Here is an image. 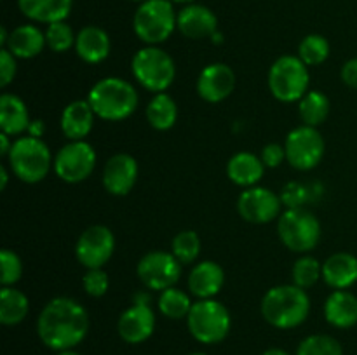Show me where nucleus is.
Instances as JSON below:
<instances>
[{"label":"nucleus","mask_w":357,"mask_h":355,"mask_svg":"<svg viewBox=\"0 0 357 355\" xmlns=\"http://www.w3.org/2000/svg\"><path fill=\"white\" fill-rule=\"evenodd\" d=\"M89 331V315L79 301L66 296L51 299L37 319V334L54 352L72 350Z\"/></svg>","instance_id":"1"},{"label":"nucleus","mask_w":357,"mask_h":355,"mask_svg":"<svg viewBox=\"0 0 357 355\" xmlns=\"http://www.w3.org/2000/svg\"><path fill=\"white\" fill-rule=\"evenodd\" d=\"M261 315L278 329L302 326L310 313V298L305 289L295 284L275 285L261 299Z\"/></svg>","instance_id":"2"},{"label":"nucleus","mask_w":357,"mask_h":355,"mask_svg":"<svg viewBox=\"0 0 357 355\" xmlns=\"http://www.w3.org/2000/svg\"><path fill=\"white\" fill-rule=\"evenodd\" d=\"M87 101L96 117L108 122H119L131 117L138 108V93L135 86L119 77L101 79L91 87Z\"/></svg>","instance_id":"3"},{"label":"nucleus","mask_w":357,"mask_h":355,"mask_svg":"<svg viewBox=\"0 0 357 355\" xmlns=\"http://www.w3.org/2000/svg\"><path fill=\"white\" fill-rule=\"evenodd\" d=\"M7 159L14 176L30 184L44 180L51 166H54L49 146L40 138L33 136H21L13 141Z\"/></svg>","instance_id":"4"},{"label":"nucleus","mask_w":357,"mask_h":355,"mask_svg":"<svg viewBox=\"0 0 357 355\" xmlns=\"http://www.w3.org/2000/svg\"><path fill=\"white\" fill-rule=\"evenodd\" d=\"M309 66L298 56H281L268 70V89L282 103L302 100L309 93Z\"/></svg>","instance_id":"5"},{"label":"nucleus","mask_w":357,"mask_h":355,"mask_svg":"<svg viewBox=\"0 0 357 355\" xmlns=\"http://www.w3.org/2000/svg\"><path fill=\"white\" fill-rule=\"evenodd\" d=\"M178 14L174 13L171 0H146L139 3L132 17L136 37L146 45L166 42L176 30Z\"/></svg>","instance_id":"6"},{"label":"nucleus","mask_w":357,"mask_h":355,"mask_svg":"<svg viewBox=\"0 0 357 355\" xmlns=\"http://www.w3.org/2000/svg\"><path fill=\"white\" fill-rule=\"evenodd\" d=\"M187 327L199 343L216 345L229 336L232 319L223 303L216 301L215 298L199 299L192 305Z\"/></svg>","instance_id":"7"},{"label":"nucleus","mask_w":357,"mask_h":355,"mask_svg":"<svg viewBox=\"0 0 357 355\" xmlns=\"http://www.w3.org/2000/svg\"><path fill=\"white\" fill-rule=\"evenodd\" d=\"M131 70L139 86L150 93H164L176 77V66L173 58L157 45H146L139 49L131 61Z\"/></svg>","instance_id":"8"},{"label":"nucleus","mask_w":357,"mask_h":355,"mask_svg":"<svg viewBox=\"0 0 357 355\" xmlns=\"http://www.w3.org/2000/svg\"><path fill=\"white\" fill-rule=\"evenodd\" d=\"M278 233L281 242L293 253H309L321 239V223L305 207L286 209L279 216Z\"/></svg>","instance_id":"9"},{"label":"nucleus","mask_w":357,"mask_h":355,"mask_svg":"<svg viewBox=\"0 0 357 355\" xmlns=\"http://www.w3.org/2000/svg\"><path fill=\"white\" fill-rule=\"evenodd\" d=\"M96 167V152L86 141H70L54 157V173L61 181L70 184L80 183L93 174Z\"/></svg>","instance_id":"10"},{"label":"nucleus","mask_w":357,"mask_h":355,"mask_svg":"<svg viewBox=\"0 0 357 355\" xmlns=\"http://www.w3.org/2000/svg\"><path fill=\"white\" fill-rule=\"evenodd\" d=\"M324 139L317 127L300 125L286 136V160L298 171H310L324 157Z\"/></svg>","instance_id":"11"},{"label":"nucleus","mask_w":357,"mask_h":355,"mask_svg":"<svg viewBox=\"0 0 357 355\" xmlns=\"http://www.w3.org/2000/svg\"><path fill=\"white\" fill-rule=\"evenodd\" d=\"M136 274L142 284L152 291H164L174 287L181 275V263L173 253L152 251L139 260Z\"/></svg>","instance_id":"12"},{"label":"nucleus","mask_w":357,"mask_h":355,"mask_svg":"<svg viewBox=\"0 0 357 355\" xmlns=\"http://www.w3.org/2000/svg\"><path fill=\"white\" fill-rule=\"evenodd\" d=\"M115 251V237L105 225H93L80 233L75 246V256L82 267L103 268Z\"/></svg>","instance_id":"13"},{"label":"nucleus","mask_w":357,"mask_h":355,"mask_svg":"<svg viewBox=\"0 0 357 355\" xmlns=\"http://www.w3.org/2000/svg\"><path fill=\"white\" fill-rule=\"evenodd\" d=\"M281 207V197L264 187L246 188L237 198V211L241 218L255 225H264L278 219L282 214Z\"/></svg>","instance_id":"14"},{"label":"nucleus","mask_w":357,"mask_h":355,"mask_svg":"<svg viewBox=\"0 0 357 355\" xmlns=\"http://www.w3.org/2000/svg\"><path fill=\"white\" fill-rule=\"evenodd\" d=\"M236 89V73L225 63H211L197 79V94L208 103L227 100Z\"/></svg>","instance_id":"15"},{"label":"nucleus","mask_w":357,"mask_h":355,"mask_svg":"<svg viewBox=\"0 0 357 355\" xmlns=\"http://www.w3.org/2000/svg\"><path fill=\"white\" fill-rule=\"evenodd\" d=\"M138 181V162L129 153L110 157L103 167V187L115 197H124Z\"/></svg>","instance_id":"16"},{"label":"nucleus","mask_w":357,"mask_h":355,"mask_svg":"<svg viewBox=\"0 0 357 355\" xmlns=\"http://www.w3.org/2000/svg\"><path fill=\"white\" fill-rule=\"evenodd\" d=\"M119 336L129 345H139L155 331V313L150 305L135 303L121 313L117 322Z\"/></svg>","instance_id":"17"},{"label":"nucleus","mask_w":357,"mask_h":355,"mask_svg":"<svg viewBox=\"0 0 357 355\" xmlns=\"http://www.w3.org/2000/svg\"><path fill=\"white\" fill-rule=\"evenodd\" d=\"M176 26L187 38L201 40L216 33L218 19L209 7L201 6V3H188L178 13Z\"/></svg>","instance_id":"18"},{"label":"nucleus","mask_w":357,"mask_h":355,"mask_svg":"<svg viewBox=\"0 0 357 355\" xmlns=\"http://www.w3.org/2000/svg\"><path fill=\"white\" fill-rule=\"evenodd\" d=\"M225 271L216 261H201L188 275V289L199 299H211L222 291Z\"/></svg>","instance_id":"19"},{"label":"nucleus","mask_w":357,"mask_h":355,"mask_svg":"<svg viewBox=\"0 0 357 355\" xmlns=\"http://www.w3.org/2000/svg\"><path fill=\"white\" fill-rule=\"evenodd\" d=\"M94 117L96 113L87 100H77L66 104L61 113V131L65 138L70 141L86 139V136L93 131Z\"/></svg>","instance_id":"20"},{"label":"nucleus","mask_w":357,"mask_h":355,"mask_svg":"<svg viewBox=\"0 0 357 355\" xmlns=\"http://www.w3.org/2000/svg\"><path fill=\"white\" fill-rule=\"evenodd\" d=\"M110 37L103 28L89 24L77 33L75 51L79 58L89 65H98V63L105 61L110 54Z\"/></svg>","instance_id":"21"},{"label":"nucleus","mask_w":357,"mask_h":355,"mask_svg":"<svg viewBox=\"0 0 357 355\" xmlns=\"http://www.w3.org/2000/svg\"><path fill=\"white\" fill-rule=\"evenodd\" d=\"M324 317L328 324L338 329L354 327L357 324V296L347 289L333 291L324 303Z\"/></svg>","instance_id":"22"},{"label":"nucleus","mask_w":357,"mask_h":355,"mask_svg":"<svg viewBox=\"0 0 357 355\" xmlns=\"http://www.w3.org/2000/svg\"><path fill=\"white\" fill-rule=\"evenodd\" d=\"M323 281L335 291L349 289L357 282V258L351 253H335L323 263Z\"/></svg>","instance_id":"23"},{"label":"nucleus","mask_w":357,"mask_h":355,"mask_svg":"<svg viewBox=\"0 0 357 355\" xmlns=\"http://www.w3.org/2000/svg\"><path fill=\"white\" fill-rule=\"evenodd\" d=\"M45 33L35 24H21L14 28L7 38L6 49L20 59H31L45 47Z\"/></svg>","instance_id":"24"},{"label":"nucleus","mask_w":357,"mask_h":355,"mask_svg":"<svg viewBox=\"0 0 357 355\" xmlns=\"http://www.w3.org/2000/svg\"><path fill=\"white\" fill-rule=\"evenodd\" d=\"M26 103L16 94L6 93L0 97V129L9 136H20L30 127Z\"/></svg>","instance_id":"25"},{"label":"nucleus","mask_w":357,"mask_h":355,"mask_svg":"<svg viewBox=\"0 0 357 355\" xmlns=\"http://www.w3.org/2000/svg\"><path fill=\"white\" fill-rule=\"evenodd\" d=\"M73 0H17V7L28 19L51 24L65 21L72 13Z\"/></svg>","instance_id":"26"},{"label":"nucleus","mask_w":357,"mask_h":355,"mask_svg":"<svg viewBox=\"0 0 357 355\" xmlns=\"http://www.w3.org/2000/svg\"><path fill=\"white\" fill-rule=\"evenodd\" d=\"M264 173L265 164L261 162L260 157L250 152L236 153L230 157L229 164H227V176L230 178L232 183L244 188L255 187L264 178Z\"/></svg>","instance_id":"27"},{"label":"nucleus","mask_w":357,"mask_h":355,"mask_svg":"<svg viewBox=\"0 0 357 355\" xmlns=\"http://www.w3.org/2000/svg\"><path fill=\"white\" fill-rule=\"evenodd\" d=\"M30 312V299L20 289L3 285L0 289V322L3 326H16L23 322Z\"/></svg>","instance_id":"28"},{"label":"nucleus","mask_w":357,"mask_h":355,"mask_svg":"<svg viewBox=\"0 0 357 355\" xmlns=\"http://www.w3.org/2000/svg\"><path fill=\"white\" fill-rule=\"evenodd\" d=\"M178 106L173 97L166 93H159L150 100L146 106V120L157 131H167L176 124Z\"/></svg>","instance_id":"29"},{"label":"nucleus","mask_w":357,"mask_h":355,"mask_svg":"<svg viewBox=\"0 0 357 355\" xmlns=\"http://www.w3.org/2000/svg\"><path fill=\"white\" fill-rule=\"evenodd\" d=\"M330 100L324 93L319 90H309L305 96L300 100V118H302L303 125H310V127H317L323 124L330 115Z\"/></svg>","instance_id":"30"},{"label":"nucleus","mask_w":357,"mask_h":355,"mask_svg":"<svg viewBox=\"0 0 357 355\" xmlns=\"http://www.w3.org/2000/svg\"><path fill=\"white\" fill-rule=\"evenodd\" d=\"M157 305H159L160 313H162L164 317L173 320H180L187 319L194 303H192L190 296H188L187 292H183L178 287H169L160 291Z\"/></svg>","instance_id":"31"},{"label":"nucleus","mask_w":357,"mask_h":355,"mask_svg":"<svg viewBox=\"0 0 357 355\" xmlns=\"http://www.w3.org/2000/svg\"><path fill=\"white\" fill-rule=\"evenodd\" d=\"M330 56V42L323 35H307L298 45V58L307 66H317L324 63Z\"/></svg>","instance_id":"32"},{"label":"nucleus","mask_w":357,"mask_h":355,"mask_svg":"<svg viewBox=\"0 0 357 355\" xmlns=\"http://www.w3.org/2000/svg\"><path fill=\"white\" fill-rule=\"evenodd\" d=\"M171 253L181 265L194 263L201 253V239L194 230H183V232L176 233V237L173 239Z\"/></svg>","instance_id":"33"},{"label":"nucleus","mask_w":357,"mask_h":355,"mask_svg":"<svg viewBox=\"0 0 357 355\" xmlns=\"http://www.w3.org/2000/svg\"><path fill=\"white\" fill-rule=\"evenodd\" d=\"M296 355H344V348L330 334H310L298 345Z\"/></svg>","instance_id":"34"},{"label":"nucleus","mask_w":357,"mask_h":355,"mask_svg":"<svg viewBox=\"0 0 357 355\" xmlns=\"http://www.w3.org/2000/svg\"><path fill=\"white\" fill-rule=\"evenodd\" d=\"M291 277H293V284L298 285L302 289H309L323 277V265L316 260L314 256H305L298 258L293 265L291 270Z\"/></svg>","instance_id":"35"},{"label":"nucleus","mask_w":357,"mask_h":355,"mask_svg":"<svg viewBox=\"0 0 357 355\" xmlns=\"http://www.w3.org/2000/svg\"><path fill=\"white\" fill-rule=\"evenodd\" d=\"M45 44L54 52H66L75 45L77 35H73L72 26L66 21H56L45 28Z\"/></svg>","instance_id":"36"},{"label":"nucleus","mask_w":357,"mask_h":355,"mask_svg":"<svg viewBox=\"0 0 357 355\" xmlns=\"http://www.w3.org/2000/svg\"><path fill=\"white\" fill-rule=\"evenodd\" d=\"M23 275V263L14 251L2 249L0 253V282L3 285H14Z\"/></svg>","instance_id":"37"},{"label":"nucleus","mask_w":357,"mask_h":355,"mask_svg":"<svg viewBox=\"0 0 357 355\" xmlns=\"http://www.w3.org/2000/svg\"><path fill=\"white\" fill-rule=\"evenodd\" d=\"M279 197H281L282 205H286V209L303 207L305 202L309 200V188L305 184L298 183V181H289L282 187Z\"/></svg>","instance_id":"38"},{"label":"nucleus","mask_w":357,"mask_h":355,"mask_svg":"<svg viewBox=\"0 0 357 355\" xmlns=\"http://www.w3.org/2000/svg\"><path fill=\"white\" fill-rule=\"evenodd\" d=\"M84 289L89 296L93 298H101L103 294H107L108 285H110V278H108L107 271L103 268H91L87 270V274L82 278Z\"/></svg>","instance_id":"39"},{"label":"nucleus","mask_w":357,"mask_h":355,"mask_svg":"<svg viewBox=\"0 0 357 355\" xmlns=\"http://www.w3.org/2000/svg\"><path fill=\"white\" fill-rule=\"evenodd\" d=\"M16 70H17V63H16V56L13 54L10 51H7L6 47H2L0 51V86L7 87L13 79L16 77Z\"/></svg>","instance_id":"40"},{"label":"nucleus","mask_w":357,"mask_h":355,"mask_svg":"<svg viewBox=\"0 0 357 355\" xmlns=\"http://www.w3.org/2000/svg\"><path fill=\"white\" fill-rule=\"evenodd\" d=\"M261 162L265 164V167H279L286 160V148L279 143H268L261 148L260 153Z\"/></svg>","instance_id":"41"},{"label":"nucleus","mask_w":357,"mask_h":355,"mask_svg":"<svg viewBox=\"0 0 357 355\" xmlns=\"http://www.w3.org/2000/svg\"><path fill=\"white\" fill-rule=\"evenodd\" d=\"M340 77L342 80H344L345 86L357 89V58L349 59V61L342 66Z\"/></svg>","instance_id":"42"},{"label":"nucleus","mask_w":357,"mask_h":355,"mask_svg":"<svg viewBox=\"0 0 357 355\" xmlns=\"http://www.w3.org/2000/svg\"><path fill=\"white\" fill-rule=\"evenodd\" d=\"M42 134H44V124H42V120H31L30 127H28V136L40 138Z\"/></svg>","instance_id":"43"},{"label":"nucleus","mask_w":357,"mask_h":355,"mask_svg":"<svg viewBox=\"0 0 357 355\" xmlns=\"http://www.w3.org/2000/svg\"><path fill=\"white\" fill-rule=\"evenodd\" d=\"M10 148H13V143L9 141V134L2 132V134H0V155L7 157L9 155Z\"/></svg>","instance_id":"44"},{"label":"nucleus","mask_w":357,"mask_h":355,"mask_svg":"<svg viewBox=\"0 0 357 355\" xmlns=\"http://www.w3.org/2000/svg\"><path fill=\"white\" fill-rule=\"evenodd\" d=\"M7 183H9V173H7L6 166H0V190H6Z\"/></svg>","instance_id":"45"},{"label":"nucleus","mask_w":357,"mask_h":355,"mask_svg":"<svg viewBox=\"0 0 357 355\" xmlns=\"http://www.w3.org/2000/svg\"><path fill=\"white\" fill-rule=\"evenodd\" d=\"M261 355H291V354L282 350V348H268V350H265Z\"/></svg>","instance_id":"46"},{"label":"nucleus","mask_w":357,"mask_h":355,"mask_svg":"<svg viewBox=\"0 0 357 355\" xmlns=\"http://www.w3.org/2000/svg\"><path fill=\"white\" fill-rule=\"evenodd\" d=\"M7 38H9V31L6 30V26H2L0 28V45H2V47H6Z\"/></svg>","instance_id":"47"},{"label":"nucleus","mask_w":357,"mask_h":355,"mask_svg":"<svg viewBox=\"0 0 357 355\" xmlns=\"http://www.w3.org/2000/svg\"><path fill=\"white\" fill-rule=\"evenodd\" d=\"M56 355H80V354H79V352H75V350H73V348H72V350L58 352V354H56Z\"/></svg>","instance_id":"48"},{"label":"nucleus","mask_w":357,"mask_h":355,"mask_svg":"<svg viewBox=\"0 0 357 355\" xmlns=\"http://www.w3.org/2000/svg\"><path fill=\"white\" fill-rule=\"evenodd\" d=\"M211 38H213V40H215V42H216V44H218V42H222V40H223V37H222V35H220V33H218V31H216V33H215V35H213V37H211Z\"/></svg>","instance_id":"49"},{"label":"nucleus","mask_w":357,"mask_h":355,"mask_svg":"<svg viewBox=\"0 0 357 355\" xmlns=\"http://www.w3.org/2000/svg\"><path fill=\"white\" fill-rule=\"evenodd\" d=\"M171 2H176V3H192V2H195V0H171Z\"/></svg>","instance_id":"50"},{"label":"nucleus","mask_w":357,"mask_h":355,"mask_svg":"<svg viewBox=\"0 0 357 355\" xmlns=\"http://www.w3.org/2000/svg\"><path fill=\"white\" fill-rule=\"evenodd\" d=\"M190 355H208V354H202V352H194V354H190Z\"/></svg>","instance_id":"51"},{"label":"nucleus","mask_w":357,"mask_h":355,"mask_svg":"<svg viewBox=\"0 0 357 355\" xmlns=\"http://www.w3.org/2000/svg\"><path fill=\"white\" fill-rule=\"evenodd\" d=\"M131 2H139V3H143V2H146V0H131Z\"/></svg>","instance_id":"52"}]
</instances>
